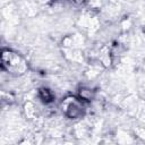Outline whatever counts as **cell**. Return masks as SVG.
<instances>
[{"label": "cell", "instance_id": "6da1fadb", "mask_svg": "<svg viewBox=\"0 0 145 145\" xmlns=\"http://www.w3.org/2000/svg\"><path fill=\"white\" fill-rule=\"evenodd\" d=\"M65 113L70 119H78L82 118L84 114V106L83 101L78 97H70V101L66 99L65 101Z\"/></svg>", "mask_w": 145, "mask_h": 145}, {"label": "cell", "instance_id": "7a4b0ae2", "mask_svg": "<svg viewBox=\"0 0 145 145\" xmlns=\"http://www.w3.org/2000/svg\"><path fill=\"white\" fill-rule=\"evenodd\" d=\"M79 100H82L83 102H89L93 100L94 97V91H92L89 87H79L78 89V96Z\"/></svg>", "mask_w": 145, "mask_h": 145}, {"label": "cell", "instance_id": "3957f363", "mask_svg": "<svg viewBox=\"0 0 145 145\" xmlns=\"http://www.w3.org/2000/svg\"><path fill=\"white\" fill-rule=\"evenodd\" d=\"M39 96H40V99H41L43 102H45V103H50V102H52V100H53V93H52L49 88H46V87L40 88V91H39Z\"/></svg>", "mask_w": 145, "mask_h": 145}, {"label": "cell", "instance_id": "277c9868", "mask_svg": "<svg viewBox=\"0 0 145 145\" xmlns=\"http://www.w3.org/2000/svg\"><path fill=\"white\" fill-rule=\"evenodd\" d=\"M74 1H75V2H77V3H82L84 0H74Z\"/></svg>", "mask_w": 145, "mask_h": 145}]
</instances>
